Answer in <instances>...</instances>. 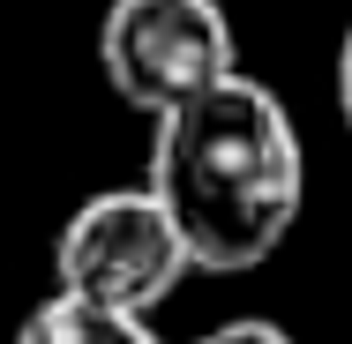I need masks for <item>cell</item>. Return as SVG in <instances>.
<instances>
[{"instance_id": "cell-4", "label": "cell", "mask_w": 352, "mask_h": 344, "mask_svg": "<svg viewBox=\"0 0 352 344\" xmlns=\"http://www.w3.org/2000/svg\"><path fill=\"white\" fill-rule=\"evenodd\" d=\"M15 344H165V337L150 330V314H120V307H90V299L53 292L45 307H30Z\"/></svg>"}, {"instance_id": "cell-6", "label": "cell", "mask_w": 352, "mask_h": 344, "mask_svg": "<svg viewBox=\"0 0 352 344\" xmlns=\"http://www.w3.org/2000/svg\"><path fill=\"white\" fill-rule=\"evenodd\" d=\"M338 120H345V135H352V23H345V38H338Z\"/></svg>"}, {"instance_id": "cell-1", "label": "cell", "mask_w": 352, "mask_h": 344, "mask_svg": "<svg viewBox=\"0 0 352 344\" xmlns=\"http://www.w3.org/2000/svg\"><path fill=\"white\" fill-rule=\"evenodd\" d=\"M150 195L180 225L203 277L263 270L300 225L307 150L300 128L255 75L217 82L210 98L150 120Z\"/></svg>"}, {"instance_id": "cell-2", "label": "cell", "mask_w": 352, "mask_h": 344, "mask_svg": "<svg viewBox=\"0 0 352 344\" xmlns=\"http://www.w3.org/2000/svg\"><path fill=\"white\" fill-rule=\"evenodd\" d=\"M98 68L128 113L165 120L240 75V38L225 0H113L98 23Z\"/></svg>"}, {"instance_id": "cell-3", "label": "cell", "mask_w": 352, "mask_h": 344, "mask_svg": "<svg viewBox=\"0 0 352 344\" xmlns=\"http://www.w3.org/2000/svg\"><path fill=\"white\" fill-rule=\"evenodd\" d=\"M180 277H195V255L180 225L165 217V203L150 195V180L90 195L53 240V292L90 299V307L150 314L180 292Z\"/></svg>"}, {"instance_id": "cell-5", "label": "cell", "mask_w": 352, "mask_h": 344, "mask_svg": "<svg viewBox=\"0 0 352 344\" xmlns=\"http://www.w3.org/2000/svg\"><path fill=\"white\" fill-rule=\"evenodd\" d=\"M195 344H292V337L278 322H263V314H240V322H217L210 337H195Z\"/></svg>"}]
</instances>
